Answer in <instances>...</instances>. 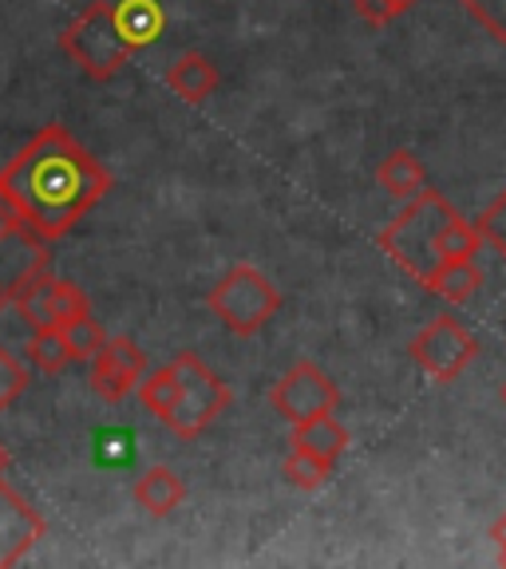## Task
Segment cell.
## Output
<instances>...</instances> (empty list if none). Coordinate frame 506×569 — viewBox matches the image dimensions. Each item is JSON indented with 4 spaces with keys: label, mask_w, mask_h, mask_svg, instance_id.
<instances>
[{
    "label": "cell",
    "mask_w": 506,
    "mask_h": 569,
    "mask_svg": "<svg viewBox=\"0 0 506 569\" xmlns=\"http://www.w3.org/2000/svg\"><path fill=\"white\" fill-rule=\"evenodd\" d=\"M0 194L17 202L36 238L56 241L111 194V170L68 127L52 123L0 170Z\"/></svg>",
    "instance_id": "cell-1"
},
{
    "label": "cell",
    "mask_w": 506,
    "mask_h": 569,
    "mask_svg": "<svg viewBox=\"0 0 506 569\" xmlns=\"http://www.w3.org/2000/svg\"><path fill=\"white\" fill-rule=\"evenodd\" d=\"M455 213L459 210H455L439 190L424 187L416 198H408V206H404L388 226H384L376 246H380L404 273L416 277L419 284H427L436 277V269L444 266V258H439V233H444V226L452 222Z\"/></svg>",
    "instance_id": "cell-2"
},
{
    "label": "cell",
    "mask_w": 506,
    "mask_h": 569,
    "mask_svg": "<svg viewBox=\"0 0 506 569\" xmlns=\"http://www.w3.org/2000/svg\"><path fill=\"white\" fill-rule=\"evenodd\" d=\"M60 52L71 56L76 68H83L88 80L103 83V80H116L139 48L119 28L116 4L111 0H91L88 9L60 32Z\"/></svg>",
    "instance_id": "cell-3"
},
{
    "label": "cell",
    "mask_w": 506,
    "mask_h": 569,
    "mask_svg": "<svg viewBox=\"0 0 506 569\" xmlns=\"http://www.w3.org/2000/svg\"><path fill=\"white\" fill-rule=\"evenodd\" d=\"M210 312L222 320L234 337H254L277 317L281 309V289L269 281L261 269H254L249 261H238L222 281L214 284L206 297Z\"/></svg>",
    "instance_id": "cell-4"
},
{
    "label": "cell",
    "mask_w": 506,
    "mask_h": 569,
    "mask_svg": "<svg viewBox=\"0 0 506 569\" xmlns=\"http://www.w3.org/2000/svg\"><path fill=\"white\" fill-rule=\"evenodd\" d=\"M178 372V400L162 423L175 431L178 439H198L214 419L230 408V388L198 352H178L175 360Z\"/></svg>",
    "instance_id": "cell-5"
},
{
    "label": "cell",
    "mask_w": 506,
    "mask_h": 569,
    "mask_svg": "<svg viewBox=\"0 0 506 569\" xmlns=\"http://www.w3.org/2000/svg\"><path fill=\"white\" fill-rule=\"evenodd\" d=\"M408 352L427 380L452 383L475 365V356H479V340L463 329L452 312H444V317L427 320L424 329L416 332V340H411Z\"/></svg>",
    "instance_id": "cell-6"
},
{
    "label": "cell",
    "mask_w": 506,
    "mask_h": 569,
    "mask_svg": "<svg viewBox=\"0 0 506 569\" xmlns=\"http://www.w3.org/2000/svg\"><path fill=\"white\" fill-rule=\"evenodd\" d=\"M269 403L285 423H305L312 416H325V411H337L340 388L333 383V376L325 372L312 360H297L281 380L269 391Z\"/></svg>",
    "instance_id": "cell-7"
},
{
    "label": "cell",
    "mask_w": 506,
    "mask_h": 569,
    "mask_svg": "<svg viewBox=\"0 0 506 569\" xmlns=\"http://www.w3.org/2000/svg\"><path fill=\"white\" fill-rule=\"evenodd\" d=\"M142 372H147V352L131 337H111L91 360L88 383L103 403H119L139 388Z\"/></svg>",
    "instance_id": "cell-8"
},
{
    "label": "cell",
    "mask_w": 506,
    "mask_h": 569,
    "mask_svg": "<svg viewBox=\"0 0 506 569\" xmlns=\"http://www.w3.org/2000/svg\"><path fill=\"white\" fill-rule=\"evenodd\" d=\"M44 533H48L44 515H40L17 487H9V482L0 479V569L24 561V553L32 550Z\"/></svg>",
    "instance_id": "cell-9"
},
{
    "label": "cell",
    "mask_w": 506,
    "mask_h": 569,
    "mask_svg": "<svg viewBox=\"0 0 506 569\" xmlns=\"http://www.w3.org/2000/svg\"><path fill=\"white\" fill-rule=\"evenodd\" d=\"M48 266H52L48 241L32 238V233H0V284L9 289V297L28 277L44 273Z\"/></svg>",
    "instance_id": "cell-10"
},
{
    "label": "cell",
    "mask_w": 506,
    "mask_h": 569,
    "mask_svg": "<svg viewBox=\"0 0 506 569\" xmlns=\"http://www.w3.org/2000/svg\"><path fill=\"white\" fill-rule=\"evenodd\" d=\"M131 495H135V502H139L142 515L167 518L187 502V482L178 479L175 467H147V471L135 479Z\"/></svg>",
    "instance_id": "cell-11"
},
{
    "label": "cell",
    "mask_w": 506,
    "mask_h": 569,
    "mask_svg": "<svg viewBox=\"0 0 506 569\" xmlns=\"http://www.w3.org/2000/svg\"><path fill=\"white\" fill-rule=\"evenodd\" d=\"M289 447L309 451V455H317V459L337 467V459L348 451V427L340 423L333 411H325V416H312V419H305V423H294Z\"/></svg>",
    "instance_id": "cell-12"
},
{
    "label": "cell",
    "mask_w": 506,
    "mask_h": 569,
    "mask_svg": "<svg viewBox=\"0 0 506 569\" xmlns=\"http://www.w3.org/2000/svg\"><path fill=\"white\" fill-rule=\"evenodd\" d=\"M167 88L187 103H206L218 91V68L202 52H182L167 68Z\"/></svg>",
    "instance_id": "cell-13"
},
{
    "label": "cell",
    "mask_w": 506,
    "mask_h": 569,
    "mask_svg": "<svg viewBox=\"0 0 506 569\" xmlns=\"http://www.w3.org/2000/svg\"><path fill=\"white\" fill-rule=\"evenodd\" d=\"M376 182H380L384 194H391L396 202H408V198H416L419 190L427 187V170L411 151H391L388 159L380 162V170H376Z\"/></svg>",
    "instance_id": "cell-14"
},
{
    "label": "cell",
    "mask_w": 506,
    "mask_h": 569,
    "mask_svg": "<svg viewBox=\"0 0 506 569\" xmlns=\"http://www.w3.org/2000/svg\"><path fill=\"white\" fill-rule=\"evenodd\" d=\"M424 289L427 293L444 297L447 305H467L483 289V269L475 266V261H444Z\"/></svg>",
    "instance_id": "cell-15"
},
{
    "label": "cell",
    "mask_w": 506,
    "mask_h": 569,
    "mask_svg": "<svg viewBox=\"0 0 506 569\" xmlns=\"http://www.w3.org/2000/svg\"><path fill=\"white\" fill-rule=\"evenodd\" d=\"M116 20H119V28H123V36L131 40L135 48L151 44L155 36L162 32V24H167V17H162V9H159V0H119Z\"/></svg>",
    "instance_id": "cell-16"
},
{
    "label": "cell",
    "mask_w": 506,
    "mask_h": 569,
    "mask_svg": "<svg viewBox=\"0 0 506 569\" xmlns=\"http://www.w3.org/2000/svg\"><path fill=\"white\" fill-rule=\"evenodd\" d=\"M52 281H56V277H48V269H44V273L28 277L17 293H12V305H17V312L28 320V329H48V325H56V317H52Z\"/></svg>",
    "instance_id": "cell-17"
},
{
    "label": "cell",
    "mask_w": 506,
    "mask_h": 569,
    "mask_svg": "<svg viewBox=\"0 0 506 569\" xmlns=\"http://www.w3.org/2000/svg\"><path fill=\"white\" fill-rule=\"evenodd\" d=\"M139 403L147 408V416H159V419H167L170 416V408H175V400H178V372H175V365H167V368H155V372H142V380H139Z\"/></svg>",
    "instance_id": "cell-18"
},
{
    "label": "cell",
    "mask_w": 506,
    "mask_h": 569,
    "mask_svg": "<svg viewBox=\"0 0 506 569\" xmlns=\"http://www.w3.org/2000/svg\"><path fill=\"white\" fill-rule=\"evenodd\" d=\"M483 249V233L475 222H467L463 213H455L452 222L439 233V258L444 261H475Z\"/></svg>",
    "instance_id": "cell-19"
},
{
    "label": "cell",
    "mask_w": 506,
    "mask_h": 569,
    "mask_svg": "<svg viewBox=\"0 0 506 569\" xmlns=\"http://www.w3.org/2000/svg\"><path fill=\"white\" fill-rule=\"evenodd\" d=\"M28 360H32L40 372L56 376L63 372V365H68V345H63V329L60 325H48V329H32V337H28Z\"/></svg>",
    "instance_id": "cell-20"
},
{
    "label": "cell",
    "mask_w": 506,
    "mask_h": 569,
    "mask_svg": "<svg viewBox=\"0 0 506 569\" xmlns=\"http://www.w3.org/2000/svg\"><path fill=\"white\" fill-rule=\"evenodd\" d=\"M60 329H63V345H68V356H71V360H83V365H91L99 348L107 345L103 325H99L91 312H88V317L68 320V325H60Z\"/></svg>",
    "instance_id": "cell-21"
},
{
    "label": "cell",
    "mask_w": 506,
    "mask_h": 569,
    "mask_svg": "<svg viewBox=\"0 0 506 569\" xmlns=\"http://www.w3.org/2000/svg\"><path fill=\"white\" fill-rule=\"evenodd\" d=\"M285 479L294 482L297 490H320L325 482L333 479V462H325V459H317V455H309V451H289L285 455Z\"/></svg>",
    "instance_id": "cell-22"
},
{
    "label": "cell",
    "mask_w": 506,
    "mask_h": 569,
    "mask_svg": "<svg viewBox=\"0 0 506 569\" xmlns=\"http://www.w3.org/2000/svg\"><path fill=\"white\" fill-rule=\"evenodd\" d=\"M32 383L28 368L20 365V356H12L9 348H0V411H9Z\"/></svg>",
    "instance_id": "cell-23"
},
{
    "label": "cell",
    "mask_w": 506,
    "mask_h": 569,
    "mask_svg": "<svg viewBox=\"0 0 506 569\" xmlns=\"http://www.w3.org/2000/svg\"><path fill=\"white\" fill-rule=\"evenodd\" d=\"M91 305H88V293H83L76 281H52V317L56 325H68L76 317H88Z\"/></svg>",
    "instance_id": "cell-24"
},
{
    "label": "cell",
    "mask_w": 506,
    "mask_h": 569,
    "mask_svg": "<svg viewBox=\"0 0 506 569\" xmlns=\"http://www.w3.org/2000/svg\"><path fill=\"white\" fill-rule=\"evenodd\" d=\"M459 4L483 32L495 36L498 44H506V0H459Z\"/></svg>",
    "instance_id": "cell-25"
},
{
    "label": "cell",
    "mask_w": 506,
    "mask_h": 569,
    "mask_svg": "<svg viewBox=\"0 0 506 569\" xmlns=\"http://www.w3.org/2000/svg\"><path fill=\"white\" fill-rule=\"evenodd\" d=\"M475 226L483 233V246H490L498 258H506V190L475 218Z\"/></svg>",
    "instance_id": "cell-26"
},
{
    "label": "cell",
    "mask_w": 506,
    "mask_h": 569,
    "mask_svg": "<svg viewBox=\"0 0 506 569\" xmlns=\"http://www.w3.org/2000/svg\"><path fill=\"white\" fill-rule=\"evenodd\" d=\"M353 9H356V17L365 20V24H373V28H384V24H391L396 17H404L396 0H353Z\"/></svg>",
    "instance_id": "cell-27"
},
{
    "label": "cell",
    "mask_w": 506,
    "mask_h": 569,
    "mask_svg": "<svg viewBox=\"0 0 506 569\" xmlns=\"http://www.w3.org/2000/svg\"><path fill=\"white\" fill-rule=\"evenodd\" d=\"M490 542L498 546V550H506V515L495 522V530H490Z\"/></svg>",
    "instance_id": "cell-28"
},
{
    "label": "cell",
    "mask_w": 506,
    "mask_h": 569,
    "mask_svg": "<svg viewBox=\"0 0 506 569\" xmlns=\"http://www.w3.org/2000/svg\"><path fill=\"white\" fill-rule=\"evenodd\" d=\"M9 462H12V455H9V447L0 443V479H4V471H9Z\"/></svg>",
    "instance_id": "cell-29"
},
{
    "label": "cell",
    "mask_w": 506,
    "mask_h": 569,
    "mask_svg": "<svg viewBox=\"0 0 506 569\" xmlns=\"http://www.w3.org/2000/svg\"><path fill=\"white\" fill-rule=\"evenodd\" d=\"M12 297H9V289H4V284H0V309H4V305H9Z\"/></svg>",
    "instance_id": "cell-30"
},
{
    "label": "cell",
    "mask_w": 506,
    "mask_h": 569,
    "mask_svg": "<svg viewBox=\"0 0 506 569\" xmlns=\"http://www.w3.org/2000/svg\"><path fill=\"white\" fill-rule=\"evenodd\" d=\"M396 4H400V12H408L411 4H419V0H396Z\"/></svg>",
    "instance_id": "cell-31"
},
{
    "label": "cell",
    "mask_w": 506,
    "mask_h": 569,
    "mask_svg": "<svg viewBox=\"0 0 506 569\" xmlns=\"http://www.w3.org/2000/svg\"><path fill=\"white\" fill-rule=\"evenodd\" d=\"M498 561H503V566H506V550H498Z\"/></svg>",
    "instance_id": "cell-32"
},
{
    "label": "cell",
    "mask_w": 506,
    "mask_h": 569,
    "mask_svg": "<svg viewBox=\"0 0 506 569\" xmlns=\"http://www.w3.org/2000/svg\"><path fill=\"white\" fill-rule=\"evenodd\" d=\"M503 403H506V383H503Z\"/></svg>",
    "instance_id": "cell-33"
}]
</instances>
